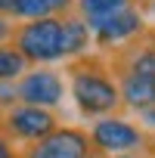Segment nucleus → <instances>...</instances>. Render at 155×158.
I'll return each instance as SVG.
<instances>
[{"instance_id": "nucleus-1", "label": "nucleus", "mask_w": 155, "mask_h": 158, "mask_svg": "<svg viewBox=\"0 0 155 158\" xmlns=\"http://www.w3.org/2000/svg\"><path fill=\"white\" fill-rule=\"evenodd\" d=\"M65 77H68V90H71L74 109L84 118L96 121V118L118 115L121 96H118V84H115L109 59H103L96 53H84L78 59H68Z\"/></svg>"}, {"instance_id": "nucleus-2", "label": "nucleus", "mask_w": 155, "mask_h": 158, "mask_svg": "<svg viewBox=\"0 0 155 158\" xmlns=\"http://www.w3.org/2000/svg\"><path fill=\"white\" fill-rule=\"evenodd\" d=\"M28 65H53L65 59V28L62 16H44L16 25L10 40Z\"/></svg>"}, {"instance_id": "nucleus-3", "label": "nucleus", "mask_w": 155, "mask_h": 158, "mask_svg": "<svg viewBox=\"0 0 155 158\" xmlns=\"http://www.w3.org/2000/svg\"><path fill=\"white\" fill-rule=\"evenodd\" d=\"M96 155H124V152H146L152 143V133L143 124H133L121 115L96 118L87 130Z\"/></svg>"}, {"instance_id": "nucleus-4", "label": "nucleus", "mask_w": 155, "mask_h": 158, "mask_svg": "<svg viewBox=\"0 0 155 158\" xmlns=\"http://www.w3.org/2000/svg\"><path fill=\"white\" fill-rule=\"evenodd\" d=\"M56 127H59V115L53 109L22 106V102H16L10 112H3V118H0V136H6L10 143H25V146L44 139Z\"/></svg>"}, {"instance_id": "nucleus-5", "label": "nucleus", "mask_w": 155, "mask_h": 158, "mask_svg": "<svg viewBox=\"0 0 155 158\" xmlns=\"http://www.w3.org/2000/svg\"><path fill=\"white\" fill-rule=\"evenodd\" d=\"M65 99V77L50 65H31L16 81V102L22 106H40V109H59Z\"/></svg>"}, {"instance_id": "nucleus-6", "label": "nucleus", "mask_w": 155, "mask_h": 158, "mask_svg": "<svg viewBox=\"0 0 155 158\" xmlns=\"http://www.w3.org/2000/svg\"><path fill=\"white\" fill-rule=\"evenodd\" d=\"M90 28V37L96 47L103 50H118V47H127L133 40H140L149 28L146 16H143V6H127L115 16H106V19H96V22H87Z\"/></svg>"}, {"instance_id": "nucleus-7", "label": "nucleus", "mask_w": 155, "mask_h": 158, "mask_svg": "<svg viewBox=\"0 0 155 158\" xmlns=\"http://www.w3.org/2000/svg\"><path fill=\"white\" fill-rule=\"evenodd\" d=\"M19 158H99V155L93 152V143H90L87 130L59 124L44 139L28 143L25 149H19Z\"/></svg>"}, {"instance_id": "nucleus-8", "label": "nucleus", "mask_w": 155, "mask_h": 158, "mask_svg": "<svg viewBox=\"0 0 155 158\" xmlns=\"http://www.w3.org/2000/svg\"><path fill=\"white\" fill-rule=\"evenodd\" d=\"M112 65V74H115V84H118V96H121V109H130V112H149L155 106V84L146 81V77L133 74L130 68L124 65Z\"/></svg>"}, {"instance_id": "nucleus-9", "label": "nucleus", "mask_w": 155, "mask_h": 158, "mask_svg": "<svg viewBox=\"0 0 155 158\" xmlns=\"http://www.w3.org/2000/svg\"><path fill=\"white\" fill-rule=\"evenodd\" d=\"M109 62L124 65V68H130L133 74H140V77H146V81L155 84V44L146 40V37H140V40H133V44H127V47L112 50V59H109Z\"/></svg>"}, {"instance_id": "nucleus-10", "label": "nucleus", "mask_w": 155, "mask_h": 158, "mask_svg": "<svg viewBox=\"0 0 155 158\" xmlns=\"http://www.w3.org/2000/svg\"><path fill=\"white\" fill-rule=\"evenodd\" d=\"M62 28H65V59H78V56H84V53H90V44H93V37H90V28H87V22L78 16V13H68V16H62Z\"/></svg>"}, {"instance_id": "nucleus-11", "label": "nucleus", "mask_w": 155, "mask_h": 158, "mask_svg": "<svg viewBox=\"0 0 155 158\" xmlns=\"http://www.w3.org/2000/svg\"><path fill=\"white\" fill-rule=\"evenodd\" d=\"M127 6H140V0H74V13L84 22H96L106 16H115Z\"/></svg>"}, {"instance_id": "nucleus-12", "label": "nucleus", "mask_w": 155, "mask_h": 158, "mask_svg": "<svg viewBox=\"0 0 155 158\" xmlns=\"http://www.w3.org/2000/svg\"><path fill=\"white\" fill-rule=\"evenodd\" d=\"M31 65L22 59V53L13 44H0V84H13L28 71Z\"/></svg>"}, {"instance_id": "nucleus-13", "label": "nucleus", "mask_w": 155, "mask_h": 158, "mask_svg": "<svg viewBox=\"0 0 155 158\" xmlns=\"http://www.w3.org/2000/svg\"><path fill=\"white\" fill-rule=\"evenodd\" d=\"M44 16H50V6H47V0H13L10 19L31 22V19H44Z\"/></svg>"}, {"instance_id": "nucleus-14", "label": "nucleus", "mask_w": 155, "mask_h": 158, "mask_svg": "<svg viewBox=\"0 0 155 158\" xmlns=\"http://www.w3.org/2000/svg\"><path fill=\"white\" fill-rule=\"evenodd\" d=\"M50 6V16H68L74 13V0H47Z\"/></svg>"}, {"instance_id": "nucleus-15", "label": "nucleus", "mask_w": 155, "mask_h": 158, "mask_svg": "<svg viewBox=\"0 0 155 158\" xmlns=\"http://www.w3.org/2000/svg\"><path fill=\"white\" fill-rule=\"evenodd\" d=\"M13 31H16L13 19H6V16H0V44H10V40H13Z\"/></svg>"}, {"instance_id": "nucleus-16", "label": "nucleus", "mask_w": 155, "mask_h": 158, "mask_svg": "<svg viewBox=\"0 0 155 158\" xmlns=\"http://www.w3.org/2000/svg\"><path fill=\"white\" fill-rule=\"evenodd\" d=\"M0 158H19V149H13L6 136H0Z\"/></svg>"}, {"instance_id": "nucleus-17", "label": "nucleus", "mask_w": 155, "mask_h": 158, "mask_svg": "<svg viewBox=\"0 0 155 158\" xmlns=\"http://www.w3.org/2000/svg\"><path fill=\"white\" fill-rule=\"evenodd\" d=\"M140 118H143V127H146V130H149V133L155 136V106H152L149 112H143Z\"/></svg>"}, {"instance_id": "nucleus-18", "label": "nucleus", "mask_w": 155, "mask_h": 158, "mask_svg": "<svg viewBox=\"0 0 155 158\" xmlns=\"http://www.w3.org/2000/svg\"><path fill=\"white\" fill-rule=\"evenodd\" d=\"M99 158H146V152H124V155H99Z\"/></svg>"}, {"instance_id": "nucleus-19", "label": "nucleus", "mask_w": 155, "mask_h": 158, "mask_svg": "<svg viewBox=\"0 0 155 158\" xmlns=\"http://www.w3.org/2000/svg\"><path fill=\"white\" fill-rule=\"evenodd\" d=\"M10 10H13V0H0V16L10 19Z\"/></svg>"}, {"instance_id": "nucleus-20", "label": "nucleus", "mask_w": 155, "mask_h": 158, "mask_svg": "<svg viewBox=\"0 0 155 158\" xmlns=\"http://www.w3.org/2000/svg\"><path fill=\"white\" fill-rule=\"evenodd\" d=\"M143 37H146V40H152V44H155V25H149V28H146V34H143Z\"/></svg>"}, {"instance_id": "nucleus-21", "label": "nucleus", "mask_w": 155, "mask_h": 158, "mask_svg": "<svg viewBox=\"0 0 155 158\" xmlns=\"http://www.w3.org/2000/svg\"><path fill=\"white\" fill-rule=\"evenodd\" d=\"M146 158H155V136H152V143H149V149H146Z\"/></svg>"}, {"instance_id": "nucleus-22", "label": "nucleus", "mask_w": 155, "mask_h": 158, "mask_svg": "<svg viewBox=\"0 0 155 158\" xmlns=\"http://www.w3.org/2000/svg\"><path fill=\"white\" fill-rule=\"evenodd\" d=\"M149 10H152V13H155V0H149Z\"/></svg>"}]
</instances>
